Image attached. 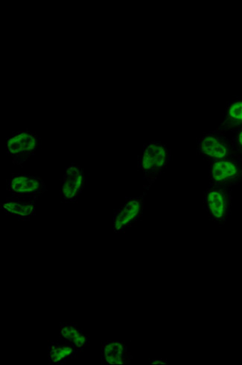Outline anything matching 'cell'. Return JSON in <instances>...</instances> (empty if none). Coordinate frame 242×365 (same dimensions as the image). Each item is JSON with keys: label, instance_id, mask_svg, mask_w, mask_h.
I'll return each instance as SVG.
<instances>
[{"label": "cell", "instance_id": "6da1fadb", "mask_svg": "<svg viewBox=\"0 0 242 365\" xmlns=\"http://www.w3.org/2000/svg\"><path fill=\"white\" fill-rule=\"evenodd\" d=\"M171 160V153L167 145L152 141L143 147L138 165L149 187L167 170Z\"/></svg>", "mask_w": 242, "mask_h": 365}, {"label": "cell", "instance_id": "7a4b0ae2", "mask_svg": "<svg viewBox=\"0 0 242 365\" xmlns=\"http://www.w3.org/2000/svg\"><path fill=\"white\" fill-rule=\"evenodd\" d=\"M232 187L209 184L204 193L203 206L209 220L219 227L226 224L231 214Z\"/></svg>", "mask_w": 242, "mask_h": 365}, {"label": "cell", "instance_id": "3957f363", "mask_svg": "<svg viewBox=\"0 0 242 365\" xmlns=\"http://www.w3.org/2000/svg\"><path fill=\"white\" fill-rule=\"evenodd\" d=\"M198 155L208 163L236 156L231 139L215 131L204 133L197 143Z\"/></svg>", "mask_w": 242, "mask_h": 365}, {"label": "cell", "instance_id": "277c9868", "mask_svg": "<svg viewBox=\"0 0 242 365\" xmlns=\"http://www.w3.org/2000/svg\"><path fill=\"white\" fill-rule=\"evenodd\" d=\"M209 184L233 187L242 182V156L208 163Z\"/></svg>", "mask_w": 242, "mask_h": 365}, {"label": "cell", "instance_id": "5b68a950", "mask_svg": "<svg viewBox=\"0 0 242 365\" xmlns=\"http://www.w3.org/2000/svg\"><path fill=\"white\" fill-rule=\"evenodd\" d=\"M41 145V138L28 130L13 133L6 140V150L14 165L22 166L35 155Z\"/></svg>", "mask_w": 242, "mask_h": 365}, {"label": "cell", "instance_id": "8992f818", "mask_svg": "<svg viewBox=\"0 0 242 365\" xmlns=\"http://www.w3.org/2000/svg\"><path fill=\"white\" fill-rule=\"evenodd\" d=\"M147 193L137 197H129L115 212L112 227L115 233H122L133 227L142 220Z\"/></svg>", "mask_w": 242, "mask_h": 365}, {"label": "cell", "instance_id": "52a82bcc", "mask_svg": "<svg viewBox=\"0 0 242 365\" xmlns=\"http://www.w3.org/2000/svg\"><path fill=\"white\" fill-rule=\"evenodd\" d=\"M88 184L84 169L73 163L66 170L60 181V196L63 202L77 201Z\"/></svg>", "mask_w": 242, "mask_h": 365}, {"label": "cell", "instance_id": "ba28073f", "mask_svg": "<svg viewBox=\"0 0 242 365\" xmlns=\"http://www.w3.org/2000/svg\"><path fill=\"white\" fill-rule=\"evenodd\" d=\"M8 190L14 197L38 199L47 189L40 177L29 174H14L8 180Z\"/></svg>", "mask_w": 242, "mask_h": 365}, {"label": "cell", "instance_id": "9c48e42d", "mask_svg": "<svg viewBox=\"0 0 242 365\" xmlns=\"http://www.w3.org/2000/svg\"><path fill=\"white\" fill-rule=\"evenodd\" d=\"M242 127V96L230 101L226 106L220 125L215 132L225 134L235 133Z\"/></svg>", "mask_w": 242, "mask_h": 365}, {"label": "cell", "instance_id": "30bf717a", "mask_svg": "<svg viewBox=\"0 0 242 365\" xmlns=\"http://www.w3.org/2000/svg\"><path fill=\"white\" fill-rule=\"evenodd\" d=\"M133 359V356L129 352L125 342L121 341H106L102 343V364H131Z\"/></svg>", "mask_w": 242, "mask_h": 365}, {"label": "cell", "instance_id": "8fae6325", "mask_svg": "<svg viewBox=\"0 0 242 365\" xmlns=\"http://www.w3.org/2000/svg\"><path fill=\"white\" fill-rule=\"evenodd\" d=\"M34 198L11 197L5 200L0 207L6 214L19 219L28 220L36 211V201Z\"/></svg>", "mask_w": 242, "mask_h": 365}, {"label": "cell", "instance_id": "7c38bea8", "mask_svg": "<svg viewBox=\"0 0 242 365\" xmlns=\"http://www.w3.org/2000/svg\"><path fill=\"white\" fill-rule=\"evenodd\" d=\"M59 335L61 340L71 343L78 353L85 351L89 346V336L75 324H61Z\"/></svg>", "mask_w": 242, "mask_h": 365}, {"label": "cell", "instance_id": "4fadbf2b", "mask_svg": "<svg viewBox=\"0 0 242 365\" xmlns=\"http://www.w3.org/2000/svg\"><path fill=\"white\" fill-rule=\"evenodd\" d=\"M78 354L75 346L66 341H54L48 346V358L51 364H65L68 360L77 358Z\"/></svg>", "mask_w": 242, "mask_h": 365}, {"label": "cell", "instance_id": "5bb4252c", "mask_svg": "<svg viewBox=\"0 0 242 365\" xmlns=\"http://www.w3.org/2000/svg\"><path fill=\"white\" fill-rule=\"evenodd\" d=\"M233 134V135L231 139L233 149L237 155L242 156V127Z\"/></svg>", "mask_w": 242, "mask_h": 365}, {"label": "cell", "instance_id": "9a60e30c", "mask_svg": "<svg viewBox=\"0 0 242 365\" xmlns=\"http://www.w3.org/2000/svg\"><path fill=\"white\" fill-rule=\"evenodd\" d=\"M150 364H169V361L164 359H153L149 362Z\"/></svg>", "mask_w": 242, "mask_h": 365}]
</instances>
